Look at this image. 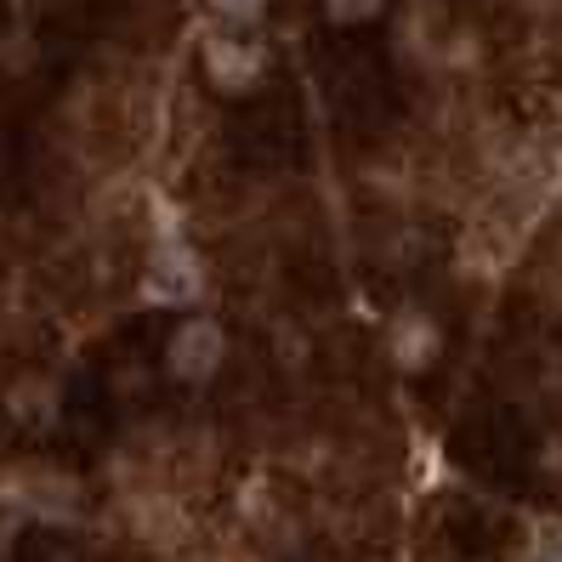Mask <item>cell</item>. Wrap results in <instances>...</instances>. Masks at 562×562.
Listing matches in <instances>:
<instances>
[{
  "label": "cell",
  "instance_id": "obj_1",
  "mask_svg": "<svg viewBox=\"0 0 562 562\" xmlns=\"http://www.w3.org/2000/svg\"><path fill=\"white\" fill-rule=\"evenodd\" d=\"M222 329L211 318H188L177 336H171V352H165V363H171V375L182 381H205L216 375V363H222Z\"/></svg>",
  "mask_w": 562,
  "mask_h": 562
},
{
  "label": "cell",
  "instance_id": "obj_2",
  "mask_svg": "<svg viewBox=\"0 0 562 562\" xmlns=\"http://www.w3.org/2000/svg\"><path fill=\"white\" fill-rule=\"evenodd\" d=\"M148 295H154V302H182V295H193V261L177 245H165V261L148 279Z\"/></svg>",
  "mask_w": 562,
  "mask_h": 562
},
{
  "label": "cell",
  "instance_id": "obj_3",
  "mask_svg": "<svg viewBox=\"0 0 562 562\" xmlns=\"http://www.w3.org/2000/svg\"><path fill=\"white\" fill-rule=\"evenodd\" d=\"M205 63H211V75H216L222 86H245V80L256 75V52H245V46H227V41H211Z\"/></svg>",
  "mask_w": 562,
  "mask_h": 562
},
{
  "label": "cell",
  "instance_id": "obj_4",
  "mask_svg": "<svg viewBox=\"0 0 562 562\" xmlns=\"http://www.w3.org/2000/svg\"><path fill=\"white\" fill-rule=\"evenodd\" d=\"M324 12L336 23H363V18L381 12V0H324Z\"/></svg>",
  "mask_w": 562,
  "mask_h": 562
},
{
  "label": "cell",
  "instance_id": "obj_5",
  "mask_svg": "<svg viewBox=\"0 0 562 562\" xmlns=\"http://www.w3.org/2000/svg\"><path fill=\"white\" fill-rule=\"evenodd\" d=\"M211 7H216L222 18H256L261 7H268V0H211Z\"/></svg>",
  "mask_w": 562,
  "mask_h": 562
},
{
  "label": "cell",
  "instance_id": "obj_6",
  "mask_svg": "<svg viewBox=\"0 0 562 562\" xmlns=\"http://www.w3.org/2000/svg\"><path fill=\"white\" fill-rule=\"evenodd\" d=\"M535 562H562V535H551L546 546H540V557Z\"/></svg>",
  "mask_w": 562,
  "mask_h": 562
}]
</instances>
